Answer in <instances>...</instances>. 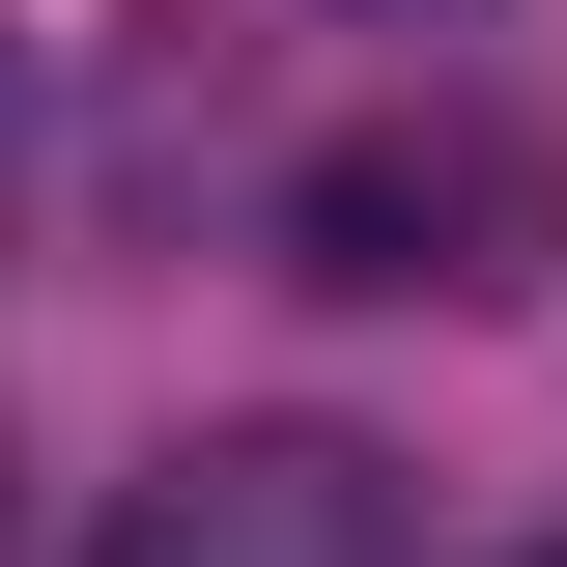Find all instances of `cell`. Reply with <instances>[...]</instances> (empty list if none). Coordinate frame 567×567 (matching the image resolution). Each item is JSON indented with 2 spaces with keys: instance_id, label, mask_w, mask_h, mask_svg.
I'll use <instances>...</instances> for the list:
<instances>
[{
  "instance_id": "6da1fadb",
  "label": "cell",
  "mask_w": 567,
  "mask_h": 567,
  "mask_svg": "<svg viewBox=\"0 0 567 567\" xmlns=\"http://www.w3.org/2000/svg\"><path fill=\"white\" fill-rule=\"evenodd\" d=\"M284 256L341 284V312H511V284L567 256V171L483 114V85H398V114H341L284 171Z\"/></svg>"
},
{
  "instance_id": "7a4b0ae2",
  "label": "cell",
  "mask_w": 567,
  "mask_h": 567,
  "mask_svg": "<svg viewBox=\"0 0 567 567\" xmlns=\"http://www.w3.org/2000/svg\"><path fill=\"white\" fill-rule=\"evenodd\" d=\"M85 567H398V454L369 425H199Z\"/></svg>"
},
{
  "instance_id": "3957f363",
  "label": "cell",
  "mask_w": 567,
  "mask_h": 567,
  "mask_svg": "<svg viewBox=\"0 0 567 567\" xmlns=\"http://www.w3.org/2000/svg\"><path fill=\"white\" fill-rule=\"evenodd\" d=\"M425 29H454V0H425Z\"/></svg>"
},
{
  "instance_id": "277c9868",
  "label": "cell",
  "mask_w": 567,
  "mask_h": 567,
  "mask_svg": "<svg viewBox=\"0 0 567 567\" xmlns=\"http://www.w3.org/2000/svg\"><path fill=\"white\" fill-rule=\"evenodd\" d=\"M539 567H567V539H539Z\"/></svg>"
}]
</instances>
